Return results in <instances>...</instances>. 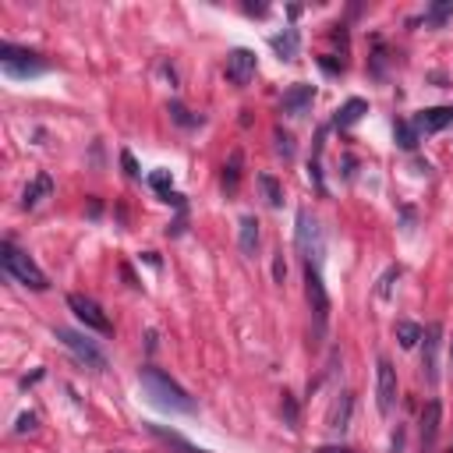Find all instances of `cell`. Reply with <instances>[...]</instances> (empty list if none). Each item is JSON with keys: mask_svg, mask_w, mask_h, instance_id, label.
Here are the masks:
<instances>
[{"mask_svg": "<svg viewBox=\"0 0 453 453\" xmlns=\"http://www.w3.org/2000/svg\"><path fill=\"white\" fill-rule=\"evenodd\" d=\"M138 382H142V389H145L149 404H156L160 411H174V414H192V411H195V400H192L167 372L145 365V369L138 372Z\"/></svg>", "mask_w": 453, "mask_h": 453, "instance_id": "1", "label": "cell"}, {"mask_svg": "<svg viewBox=\"0 0 453 453\" xmlns=\"http://www.w3.org/2000/svg\"><path fill=\"white\" fill-rule=\"evenodd\" d=\"M0 262H4L8 277L18 280V284L28 287V290H46V287H50V280H46L43 269L36 266V259L25 255L21 248H15L11 241H4V245H0Z\"/></svg>", "mask_w": 453, "mask_h": 453, "instance_id": "2", "label": "cell"}, {"mask_svg": "<svg viewBox=\"0 0 453 453\" xmlns=\"http://www.w3.org/2000/svg\"><path fill=\"white\" fill-rule=\"evenodd\" d=\"M305 297H308V308L315 315V329L326 333V322H329V294L322 284V273L315 262H305Z\"/></svg>", "mask_w": 453, "mask_h": 453, "instance_id": "3", "label": "cell"}, {"mask_svg": "<svg viewBox=\"0 0 453 453\" xmlns=\"http://www.w3.org/2000/svg\"><path fill=\"white\" fill-rule=\"evenodd\" d=\"M0 64H4V71L15 75V78H28V75H43V71H46V60H43L39 53L18 50V46H11V43L0 46Z\"/></svg>", "mask_w": 453, "mask_h": 453, "instance_id": "4", "label": "cell"}, {"mask_svg": "<svg viewBox=\"0 0 453 453\" xmlns=\"http://www.w3.org/2000/svg\"><path fill=\"white\" fill-rule=\"evenodd\" d=\"M294 237H297V252L305 255V262L319 266L326 245H322V230H319V223H315V216L308 213V209H297V234Z\"/></svg>", "mask_w": 453, "mask_h": 453, "instance_id": "5", "label": "cell"}, {"mask_svg": "<svg viewBox=\"0 0 453 453\" xmlns=\"http://www.w3.org/2000/svg\"><path fill=\"white\" fill-rule=\"evenodd\" d=\"M57 340L64 344V347L78 358V361H85L89 369H96V372H103V369H107V354H103L93 340H85L82 333H75V329H64V326H60V329H57Z\"/></svg>", "mask_w": 453, "mask_h": 453, "instance_id": "6", "label": "cell"}, {"mask_svg": "<svg viewBox=\"0 0 453 453\" xmlns=\"http://www.w3.org/2000/svg\"><path fill=\"white\" fill-rule=\"evenodd\" d=\"M376 404L382 418H389V411L397 404V372L389 365V358H379V365H376Z\"/></svg>", "mask_w": 453, "mask_h": 453, "instance_id": "7", "label": "cell"}, {"mask_svg": "<svg viewBox=\"0 0 453 453\" xmlns=\"http://www.w3.org/2000/svg\"><path fill=\"white\" fill-rule=\"evenodd\" d=\"M68 308L78 315V322L82 326H89V329H96V333H110V319H107V312L96 305L93 297H85V294H68Z\"/></svg>", "mask_w": 453, "mask_h": 453, "instance_id": "8", "label": "cell"}, {"mask_svg": "<svg viewBox=\"0 0 453 453\" xmlns=\"http://www.w3.org/2000/svg\"><path fill=\"white\" fill-rule=\"evenodd\" d=\"M443 337V326L439 322H429L421 329V340H425V358H421V372H425V382L436 386L439 382V340Z\"/></svg>", "mask_w": 453, "mask_h": 453, "instance_id": "9", "label": "cell"}, {"mask_svg": "<svg viewBox=\"0 0 453 453\" xmlns=\"http://www.w3.org/2000/svg\"><path fill=\"white\" fill-rule=\"evenodd\" d=\"M255 53L252 50H245V46H237V50H230L227 53V82L230 85H237V89H245L252 78H255Z\"/></svg>", "mask_w": 453, "mask_h": 453, "instance_id": "10", "label": "cell"}, {"mask_svg": "<svg viewBox=\"0 0 453 453\" xmlns=\"http://www.w3.org/2000/svg\"><path fill=\"white\" fill-rule=\"evenodd\" d=\"M411 124H414V131H418V135L443 131V128H450V124H453V107H429V110L414 113Z\"/></svg>", "mask_w": 453, "mask_h": 453, "instance_id": "11", "label": "cell"}, {"mask_svg": "<svg viewBox=\"0 0 453 453\" xmlns=\"http://www.w3.org/2000/svg\"><path fill=\"white\" fill-rule=\"evenodd\" d=\"M312 103H315V85L297 82V85H290L287 93H284V103H280V110H284V113H290V117H301V113H305Z\"/></svg>", "mask_w": 453, "mask_h": 453, "instance_id": "12", "label": "cell"}, {"mask_svg": "<svg viewBox=\"0 0 453 453\" xmlns=\"http://www.w3.org/2000/svg\"><path fill=\"white\" fill-rule=\"evenodd\" d=\"M439 421H443V407H439V400H429L425 411H421V446H432L436 443V436L443 429Z\"/></svg>", "mask_w": 453, "mask_h": 453, "instance_id": "13", "label": "cell"}, {"mask_svg": "<svg viewBox=\"0 0 453 453\" xmlns=\"http://www.w3.org/2000/svg\"><path fill=\"white\" fill-rule=\"evenodd\" d=\"M365 113H369V103H365V100H347V103L337 110V117H333V128L347 131V128H354Z\"/></svg>", "mask_w": 453, "mask_h": 453, "instance_id": "14", "label": "cell"}, {"mask_svg": "<svg viewBox=\"0 0 453 453\" xmlns=\"http://www.w3.org/2000/svg\"><path fill=\"white\" fill-rule=\"evenodd\" d=\"M241 174H245V156H241V149H234L230 160L223 163V192H227V195H237Z\"/></svg>", "mask_w": 453, "mask_h": 453, "instance_id": "15", "label": "cell"}, {"mask_svg": "<svg viewBox=\"0 0 453 453\" xmlns=\"http://www.w3.org/2000/svg\"><path fill=\"white\" fill-rule=\"evenodd\" d=\"M149 432H153L163 446H170V450H177V453H205L202 446H195V443H188L185 436H177V432H170V429H163V425H145Z\"/></svg>", "mask_w": 453, "mask_h": 453, "instance_id": "16", "label": "cell"}, {"mask_svg": "<svg viewBox=\"0 0 453 453\" xmlns=\"http://www.w3.org/2000/svg\"><path fill=\"white\" fill-rule=\"evenodd\" d=\"M50 192H53V181H50V174H39V177L33 181V185H28V188L21 192V205H25V209H36V205H39V202L50 195Z\"/></svg>", "mask_w": 453, "mask_h": 453, "instance_id": "17", "label": "cell"}, {"mask_svg": "<svg viewBox=\"0 0 453 453\" xmlns=\"http://www.w3.org/2000/svg\"><path fill=\"white\" fill-rule=\"evenodd\" d=\"M237 245H241V252H245V255H255V248H259V220L255 216H241Z\"/></svg>", "mask_w": 453, "mask_h": 453, "instance_id": "18", "label": "cell"}, {"mask_svg": "<svg viewBox=\"0 0 453 453\" xmlns=\"http://www.w3.org/2000/svg\"><path fill=\"white\" fill-rule=\"evenodd\" d=\"M351 407H354L351 394H340V400L333 404V411H329V429L344 432V429H347V421H351Z\"/></svg>", "mask_w": 453, "mask_h": 453, "instance_id": "19", "label": "cell"}, {"mask_svg": "<svg viewBox=\"0 0 453 453\" xmlns=\"http://www.w3.org/2000/svg\"><path fill=\"white\" fill-rule=\"evenodd\" d=\"M259 188L266 195V205H273V209L284 205V188H280V181L273 174H259Z\"/></svg>", "mask_w": 453, "mask_h": 453, "instance_id": "20", "label": "cell"}, {"mask_svg": "<svg viewBox=\"0 0 453 453\" xmlns=\"http://www.w3.org/2000/svg\"><path fill=\"white\" fill-rule=\"evenodd\" d=\"M269 46H273L284 60H294L297 57V46H301V39H297V33H294V28H287V33L284 36H273V39H269Z\"/></svg>", "mask_w": 453, "mask_h": 453, "instance_id": "21", "label": "cell"}, {"mask_svg": "<svg viewBox=\"0 0 453 453\" xmlns=\"http://www.w3.org/2000/svg\"><path fill=\"white\" fill-rule=\"evenodd\" d=\"M450 18H453V0H439V4H432L425 11V25L429 28H443Z\"/></svg>", "mask_w": 453, "mask_h": 453, "instance_id": "22", "label": "cell"}, {"mask_svg": "<svg viewBox=\"0 0 453 453\" xmlns=\"http://www.w3.org/2000/svg\"><path fill=\"white\" fill-rule=\"evenodd\" d=\"M397 340H400V347H404V351H411V347L421 340V326H418V322H407V319H404V322H397Z\"/></svg>", "mask_w": 453, "mask_h": 453, "instance_id": "23", "label": "cell"}, {"mask_svg": "<svg viewBox=\"0 0 453 453\" xmlns=\"http://www.w3.org/2000/svg\"><path fill=\"white\" fill-rule=\"evenodd\" d=\"M394 135H397V145H400V149H407V153L418 145V131H414V124H407V120H397Z\"/></svg>", "mask_w": 453, "mask_h": 453, "instance_id": "24", "label": "cell"}, {"mask_svg": "<svg viewBox=\"0 0 453 453\" xmlns=\"http://www.w3.org/2000/svg\"><path fill=\"white\" fill-rule=\"evenodd\" d=\"M149 185H153L163 198L170 195V170H153V174H149Z\"/></svg>", "mask_w": 453, "mask_h": 453, "instance_id": "25", "label": "cell"}, {"mask_svg": "<svg viewBox=\"0 0 453 453\" xmlns=\"http://www.w3.org/2000/svg\"><path fill=\"white\" fill-rule=\"evenodd\" d=\"M280 411H284L287 429H297V400H294L290 394H284V404H280Z\"/></svg>", "mask_w": 453, "mask_h": 453, "instance_id": "26", "label": "cell"}, {"mask_svg": "<svg viewBox=\"0 0 453 453\" xmlns=\"http://www.w3.org/2000/svg\"><path fill=\"white\" fill-rule=\"evenodd\" d=\"M273 138H277V153H280L284 160H294V138H290L287 131H277Z\"/></svg>", "mask_w": 453, "mask_h": 453, "instance_id": "27", "label": "cell"}, {"mask_svg": "<svg viewBox=\"0 0 453 453\" xmlns=\"http://www.w3.org/2000/svg\"><path fill=\"white\" fill-rule=\"evenodd\" d=\"M170 117L177 120V124H185V128H195V124H198V117H188V110L181 107V103H170Z\"/></svg>", "mask_w": 453, "mask_h": 453, "instance_id": "28", "label": "cell"}, {"mask_svg": "<svg viewBox=\"0 0 453 453\" xmlns=\"http://www.w3.org/2000/svg\"><path fill=\"white\" fill-rule=\"evenodd\" d=\"M400 277V269H386V277L379 280V297H389L394 294V280Z\"/></svg>", "mask_w": 453, "mask_h": 453, "instance_id": "29", "label": "cell"}, {"mask_svg": "<svg viewBox=\"0 0 453 453\" xmlns=\"http://www.w3.org/2000/svg\"><path fill=\"white\" fill-rule=\"evenodd\" d=\"M33 429H36V414H21V418H18V425H15V432H18V436L33 432Z\"/></svg>", "mask_w": 453, "mask_h": 453, "instance_id": "30", "label": "cell"}, {"mask_svg": "<svg viewBox=\"0 0 453 453\" xmlns=\"http://www.w3.org/2000/svg\"><path fill=\"white\" fill-rule=\"evenodd\" d=\"M120 163H124V174H128V177H138V163H135V156L128 153V149L120 153Z\"/></svg>", "mask_w": 453, "mask_h": 453, "instance_id": "31", "label": "cell"}, {"mask_svg": "<svg viewBox=\"0 0 453 453\" xmlns=\"http://www.w3.org/2000/svg\"><path fill=\"white\" fill-rule=\"evenodd\" d=\"M273 277H277V284H284V277H287V269H284V259H277V262H273Z\"/></svg>", "mask_w": 453, "mask_h": 453, "instance_id": "32", "label": "cell"}, {"mask_svg": "<svg viewBox=\"0 0 453 453\" xmlns=\"http://www.w3.org/2000/svg\"><path fill=\"white\" fill-rule=\"evenodd\" d=\"M315 453H354L351 446H319Z\"/></svg>", "mask_w": 453, "mask_h": 453, "instance_id": "33", "label": "cell"}, {"mask_svg": "<svg viewBox=\"0 0 453 453\" xmlns=\"http://www.w3.org/2000/svg\"><path fill=\"white\" fill-rule=\"evenodd\" d=\"M248 15H266V4H245Z\"/></svg>", "mask_w": 453, "mask_h": 453, "instance_id": "34", "label": "cell"}, {"mask_svg": "<svg viewBox=\"0 0 453 453\" xmlns=\"http://www.w3.org/2000/svg\"><path fill=\"white\" fill-rule=\"evenodd\" d=\"M450 358H453V354H450Z\"/></svg>", "mask_w": 453, "mask_h": 453, "instance_id": "35", "label": "cell"}, {"mask_svg": "<svg viewBox=\"0 0 453 453\" xmlns=\"http://www.w3.org/2000/svg\"><path fill=\"white\" fill-rule=\"evenodd\" d=\"M450 453H453V450H450Z\"/></svg>", "mask_w": 453, "mask_h": 453, "instance_id": "36", "label": "cell"}]
</instances>
